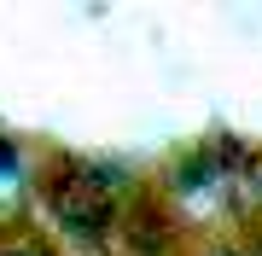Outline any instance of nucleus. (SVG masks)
<instances>
[{
    "label": "nucleus",
    "mask_w": 262,
    "mask_h": 256,
    "mask_svg": "<svg viewBox=\"0 0 262 256\" xmlns=\"http://www.w3.org/2000/svg\"><path fill=\"white\" fill-rule=\"evenodd\" d=\"M35 198H41V216H47L70 245L105 250V245H117L122 216H128L134 198H140V187H134V175L122 169V163H111V157L64 152V157L41 163Z\"/></svg>",
    "instance_id": "obj_1"
},
{
    "label": "nucleus",
    "mask_w": 262,
    "mask_h": 256,
    "mask_svg": "<svg viewBox=\"0 0 262 256\" xmlns=\"http://www.w3.org/2000/svg\"><path fill=\"white\" fill-rule=\"evenodd\" d=\"M187 245V227H181L175 204L158 198V192H140L122 216V233H117V250L122 256H175Z\"/></svg>",
    "instance_id": "obj_2"
},
{
    "label": "nucleus",
    "mask_w": 262,
    "mask_h": 256,
    "mask_svg": "<svg viewBox=\"0 0 262 256\" xmlns=\"http://www.w3.org/2000/svg\"><path fill=\"white\" fill-rule=\"evenodd\" d=\"M227 180H233V169L222 163L215 140H198V146H187V152L169 163V175H163V198H169V204L222 198V192H227Z\"/></svg>",
    "instance_id": "obj_3"
},
{
    "label": "nucleus",
    "mask_w": 262,
    "mask_h": 256,
    "mask_svg": "<svg viewBox=\"0 0 262 256\" xmlns=\"http://www.w3.org/2000/svg\"><path fill=\"white\" fill-rule=\"evenodd\" d=\"M41 169L29 163V146L18 140V134L0 128V187H18V180H35Z\"/></svg>",
    "instance_id": "obj_4"
},
{
    "label": "nucleus",
    "mask_w": 262,
    "mask_h": 256,
    "mask_svg": "<svg viewBox=\"0 0 262 256\" xmlns=\"http://www.w3.org/2000/svg\"><path fill=\"white\" fill-rule=\"evenodd\" d=\"M0 256H64V250L29 227H0Z\"/></svg>",
    "instance_id": "obj_5"
},
{
    "label": "nucleus",
    "mask_w": 262,
    "mask_h": 256,
    "mask_svg": "<svg viewBox=\"0 0 262 256\" xmlns=\"http://www.w3.org/2000/svg\"><path fill=\"white\" fill-rule=\"evenodd\" d=\"M204 256H256V250H251V245H210Z\"/></svg>",
    "instance_id": "obj_6"
},
{
    "label": "nucleus",
    "mask_w": 262,
    "mask_h": 256,
    "mask_svg": "<svg viewBox=\"0 0 262 256\" xmlns=\"http://www.w3.org/2000/svg\"><path fill=\"white\" fill-rule=\"evenodd\" d=\"M251 187H256V210H262V163H256V175H251Z\"/></svg>",
    "instance_id": "obj_7"
},
{
    "label": "nucleus",
    "mask_w": 262,
    "mask_h": 256,
    "mask_svg": "<svg viewBox=\"0 0 262 256\" xmlns=\"http://www.w3.org/2000/svg\"><path fill=\"white\" fill-rule=\"evenodd\" d=\"M251 250H256V256H262V239H256V245H251Z\"/></svg>",
    "instance_id": "obj_8"
}]
</instances>
